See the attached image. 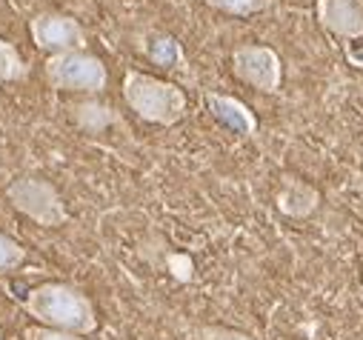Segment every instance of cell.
Returning <instances> with one entry per match:
<instances>
[{"mask_svg":"<svg viewBox=\"0 0 363 340\" xmlns=\"http://www.w3.org/2000/svg\"><path fill=\"white\" fill-rule=\"evenodd\" d=\"M26 74H29V66L15 49V43L0 38V80H23Z\"/></svg>","mask_w":363,"mask_h":340,"instance_id":"cell-12","label":"cell"},{"mask_svg":"<svg viewBox=\"0 0 363 340\" xmlns=\"http://www.w3.org/2000/svg\"><path fill=\"white\" fill-rule=\"evenodd\" d=\"M6 198L21 215H26L29 220H35L43 229H57L69 220V212H66V203L60 200V192L43 178H29V175L15 178L6 186Z\"/></svg>","mask_w":363,"mask_h":340,"instance_id":"cell-4","label":"cell"},{"mask_svg":"<svg viewBox=\"0 0 363 340\" xmlns=\"http://www.w3.org/2000/svg\"><path fill=\"white\" fill-rule=\"evenodd\" d=\"M206 106H209L212 118L218 123H223L229 132H235L240 137H255L257 135V118H255V112L243 101H238L232 95L206 92Z\"/></svg>","mask_w":363,"mask_h":340,"instance_id":"cell-8","label":"cell"},{"mask_svg":"<svg viewBox=\"0 0 363 340\" xmlns=\"http://www.w3.org/2000/svg\"><path fill=\"white\" fill-rule=\"evenodd\" d=\"M49 86L57 92H80V95H98L106 89L109 72L98 55H89L86 49L49 55L43 63Z\"/></svg>","mask_w":363,"mask_h":340,"instance_id":"cell-3","label":"cell"},{"mask_svg":"<svg viewBox=\"0 0 363 340\" xmlns=\"http://www.w3.org/2000/svg\"><path fill=\"white\" fill-rule=\"evenodd\" d=\"M69 112H72L74 126L83 129V132H89V135H101V132H106L109 126L121 123V112H115V109H112L109 103H104V101H80V103H74Z\"/></svg>","mask_w":363,"mask_h":340,"instance_id":"cell-11","label":"cell"},{"mask_svg":"<svg viewBox=\"0 0 363 340\" xmlns=\"http://www.w3.org/2000/svg\"><path fill=\"white\" fill-rule=\"evenodd\" d=\"M123 101L140 120L155 126H174L177 120L186 118L189 109L186 92L180 86L135 69L123 74Z\"/></svg>","mask_w":363,"mask_h":340,"instance_id":"cell-2","label":"cell"},{"mask_svg":"<svg viewBox=\"0 0 363 340\" xmlns=\"http://www.w3.org/2000/svg\"><path fill=\"white\" fill-rule=\"evenodd\" d=\"M232 72L240 83L263 95H275L284 83V63L272 46H257V43L238 46L232 52Z\"/></svg>","mask_w":363,"mask_h":340,"instance_id":"cell-5","label":"cell"},{"mask_svg":"<svg viewBox=\"0 0 363 340\" xmlns=\"http://www.w3.org/2000/svg\"><path fill=\"white\" fill-rule=\"evenodd\" d=\"M363 40V38H360ZM360 40H349L346 43V57H349V63L352 66H357V69H363V43Z\"/></svg>","mask_w":363,"mask_h":340,"instance_id":"cell-17","label":"cell"},{"mask_svg":"<svg viewBox=\"0 0 363 340\" xmlns=\"http://www.w3.org/2000/svg\"><path fill=\"white\" fill-rule=\"evenodd\" d=\"M206 4L223 15H235V18H249L257 12H266L272 6V0H206Z\"/></svg>","mask_w":363,"mask_h":340,"instance_id":"cell-13","label":"cell"},{"mask_svg":"<svg viewBox=\"0 0 363 340\" xmlns=\"http://www.w3.org/2000/svg\"><path fill=\"white\" fill-rule=\"evenodd\" d=\"M320 203V192L301 178H284L278 192V209L286 217H309Z\"/></svg>","mask_w":363,"mask_h":340,"instance_id":"cell-9","label":"cell"},{"mask_svg":"<svg viewBox=\"0 0 363 340\" xmlns=\"http://www.w3.org/2000/svg\"><path fill=\"white\" fill-rule=\"evenodd\" d=\"M23 309L40 326H52V329H63V332H74L86 337L98 332L95 303L72 283L49 280V283L32 286L23 298Z\"/></svg>","mask_w":363,"mask_h":340,"instance_id":"cell-1","label":"cell"},{"mask_svg":"<svg viewBox=\"0 0 363 340\" xmlns=\"http://www.w3.org/2000/svg\"><path fill=\"white\" fill-rule=\"evenodd\" d=\"M195 340H255V337L240 329H229V326H198Z\"/></svg>","mask_w":363,"mask_h":340,"instance_id":"cell-16","label":"cell"},{"mask_svg":"<svg viewBox=\"0 0 363 340\" xmlns=\"http://www.w3.org/2000/svg\"><path fill=\"white\" fill-rule=\"evenodd\" d=\"M23 340H86V334H74V332H63V329L35 323V326L23 329Z\"/></svg>","mask_w":363,"mask_h":340,"instance_id":"cell-15","label":"cell"},{"mask_svg":"<svg viewBox=\"0 0 363 340\" xmlns=\"http://www.w3.org/2000/svg\"><path fill=\"white\" fill-rule=\"evenodd\" d=\"M23 264H26V249L15 237L0 232V272H15Z\"/></svg>","mask_w":363,"mask_h":340,"instance_id":"cell-14","label":"cell"},{"mask_svg":"<svg viewBox=\"0 0 363 340\" xmlns=\"http://www.w3.org/2000/svg\"><path fill=\"white\" fill-rule=\"evenodd\" d=\"M29 35L32 43L40 52L49 55H60V52H77L86 49V29L60 12H40L29 21Z\"/></svg>","mask_w":363,"mask_h":340,"instance_id":"cell-6","label":"cell"},{"mask_svg":"<svg viewBox=\"0 0 363 340\" xmlns=\"http://www.w3.org/2000/svg\"><path fill=\"white\" fill-rule=\"evenodd\" d=\"M0 340H4V334H0Z\"/></svg>","mask_w":363,"mask_h":340,"instance_id":"cell-18","label":"cell"},{"mask_svg":"<svg viewBox=\"0 0 363 340\" xmlns=\"http://www.w3.org/2000/svg\"><path fill=\"white\" fill-rule=\"evenodd\" d=\"M140 52H143L155 66L186 72V55H184V46H180L172 35L149 32V35L143 38V43H140Z\"/></svg>","mask_w":363,"mask_h":340,"instance_id":"cell-10","label":"cell"},{"mask_svg":"<svg viewBox=\"0 0 363 340\" xmlns=\"http://www.w3.org/2000/svg\"><path fill=\"white\" fill-rule=\"evenodd\" d=\"M315 15L329 35L346 43L363 38V0H318Z\"/></svg>","mask_w":363,"mask_h":340,"instance_id":"cell-7","label":"cell"}]
</instances>
